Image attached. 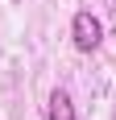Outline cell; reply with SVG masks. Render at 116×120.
<instances>
[{
    "mask_svg": "<svg viewBox=\"0 0 116 120\" xmlns=\"http://www.w3.org/2000/svg\"><path fill=\"white\" fill-rule=\"evenodd\" d=\"M70 41H75V50L79 54H91V50H100V41H104V21L95 17V12H75L70 17Z\"/></svg>",
    "mask_w": 116,
    "mask_h": 120,
    "instance_id": "obj_1",
    "label": "cell"
},
{
    "mask_svg": "<svg viewBox=\"0 0 116 120\" xmlns=\"http://www.w3.org/2000/svg\"><path fill=\"white\" fill-rule=\"evenodd\" d=\"M46 120H79V112H75V104H70V91H62V87H54L46 99Z\"/></svg>",
    "mask_w": 116,
    "mask_h": 120,
    "instance_id": "obj_2",
    "label": "cell"
}]
</instances>
